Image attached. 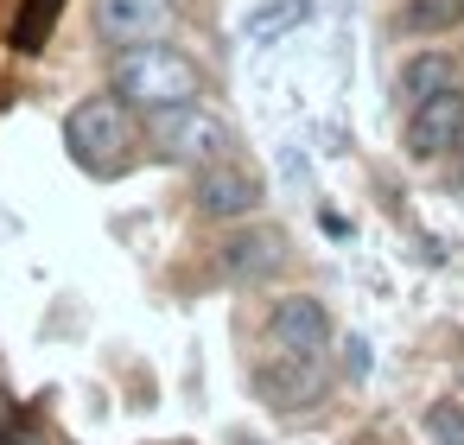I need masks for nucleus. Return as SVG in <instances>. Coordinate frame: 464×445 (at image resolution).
I'll use <instances>...</instances> for the list:
<instances>
[{"label":"nucleus","instance_id":"nucleus-12","mask_svg":"<svg viewBox=\"0 0 464 445\" xmlns=\"http://www.w3.org/2000/svg\"><path fill=\"white\" fill-rule=\"evenodd\" d=\"M299 20H312V0H267V7L248 14V39H274V33L299 26Z\"/></svg>","mask_w":464,"mask_h":445},{"label":"nucleus","instance_id":"nucleus-10","mask_svg":"<svg viewBox=\"0 0 464 445\" xmlns=\"http://www.w3.org/2000/svg\"><path fill=\"white\" fill-rule=\"evenodd\" d=\"M445 90H458V71H451V58L445 52H420V58H407L401 64V77H394V102L413 115L420 102H432V96H445Z\"/></svg>","mask_w":464,"mask_h":445},{"label":"nucleus","instance_id":"nucleus-2","mask_svg":"<svg viewBox=\"0 0 464 445\" xmlns=\"http://www.w3.org/2000/svg\"><path fill=\"white\" fill-rule=\"evenodd\" d=\"M147 134H153V147H160L166 160H179V166H217V160L229 153V128H223L210 109H198V102L147 115Z\"/></svg>","mask_w":464,"mask_h":445},{"label":"nucleus","instance_id":"nucleus-18","mask_svg":"<svg viewBox=\"0 0 464 445\" xmlns=\"http://www.w3.org/2000/svg\"><path fill=\"white\" fill-rule=\"evenodd\" d=\"M242 445H255V439H242Z\"/></svg>","mask_w":464,"mask_h":445},{"label":"nucleus","instance_id":"nucleus-6","mask_svg":"<svg viewBox=\"0 0 464 445\" xmlns=\"http://www.w3.org/2000/svg\"><path fill=\"white\" fill-rule=\"evenodd\" d=\"M324 356H274L255 369V394L274 407V413H293V407H318L324 401Z\"/></svg>","mask_w":464,"mask_h":445},{"label":"nucleus","instance_id":"nucleus-14","mask_svg":"<svg viewBox=\"0 0 464 445\" xmlns=\"http://www.w3.org/2000/svg\"><path fill=\"white\" fill-rule=\"evenodd\" d=\"M445 191H458V198H464V134L445 147Z\"/></svg>","mask_w":464,"mask_h":445},{"label":"nucleus","instance_id":"nucleus-16","mask_svg":"<svg viewBox=\"0 0 464 445\" xmlns=\"http://www.w3.org/2000/svg\"><path fill=\"white\" fill-rule=\"evenodd\" d=\"M0 445H39L33 432H7V439H0Z\"/></svg>","mask_w":464,"mask_h":445},{"label":"nucleus","instance_id":"nucleus-13","mask_svg":"<svg viewBox=\"0 0 464 445\" xmlns=\"http://www.w3.org/2000/svg\"><path fill=\"white\" fill-rule=\"evenodd\" d=\"M426 432H432V445H464V401H432Z\"/></svg>","mask_w":464,"mask_h":445},{"label":"nucleus","instance_id":"nucleus-3","mask_svg":"<svg viewBox=\"0 0 464 445\" xmlns=\"http://www.w3.org/2000/svg\"><path fill=\"white\" fill-rule=\"evenodd\" d=\"M64 147L83 172H115L121 147H128V121H121V102L109 96H90L64 115Z\"/></svg>","mask_w":464,"mask_h":445},{"label":"nucleus","instance_id":"nucleus-11","mask_svg":"<svg viewBox=\"0 0 464 445\" xmlns=\"http://www.w3.org/2000/svg\"><path fill=\"white\" fill-rule=\"evenodd\" d=\"M401 26L407 33H451V26H464V0H407Z\"/></svg>","mask_w":464,"mask_h":445},{"label":"nucleus","instance_id":"nucleus-1","mask_svg":"<svg viewBox=\"0 0 464 445\" xmlns=\"http://www.w3.org/2000/svg\"><path fill=\"white\" fill-rule=\"evenodd\" d=\"M115 96L121 102H134L140 115H160V109H185V102H198L204 96V77H198V64L185 58V52H172V45H128L121 58H115Z\"/></svg>","mask_w":464,"mask_h":445},{"label":"nucleus","instance_id":"nucleus-8","mask_svg":"<svg viewBox=\"0 0 464 445\" xmlns=\"http://www.w3.org/2000/svg\"><path fill=\"white\" fill-rule=\"evenodd\" d=\"M172 26V0H96V33L109 45H153Z\"/></svg>","mask_w":464,"mask_h":445},{"label":"nucleus","instance_id":"nucleus-5","mask_svg":"<svg viewBox=\"0 0 464 445\" xmlns=\"http://www.w3.org/2000/svg\"><path fill=\"white\" fill-rule=\"evenodd\" d=\"M261 179L248 172V166H229V160H217V166H198V185H191V204H198V217H217V223H242V217H255L261 210Z\"/></svg>","mask_w":464,"mask_h":445},{"label":"nucleus","instance_id":"nucleus-9","mask_svg":"<svg viewBox=\"0 0 464 445\" xmlns=\"http://www.w3.org/2000/svg\"><path fill=\"white\" fill-rule=\"evenodd\" d=\"M458 134H464V96L458 90H445V96H432L407 115V153L413 160H439Z\"/></svg>","mask_w":464,"mask_h":445},{"label":"nucleus","instance_id":"nucleus-7","mask_svg":"<svg viewBox=\"0 0 464 445\" xmlns=\"http://www.w3.org/2000/svg\"><path fill=\"white\" fill-rule=\"evenodd\" d=\"M217 261H223V274L229 280H274L280 267H286V236L280 229H267V223H255V229H236V236H223V248H217Z\"/></svg>","mask_w":464,"mask_h":445},{"label":"nucleus","instance_id":"nucleus-17","mask_svg":"<svg viewBox=\"0 0 464 445\" xmlns=\"http://www.w3.org/2000/svg\"><path fill=\"white\" fill-rule=\"evenodd\" d=\"M0 420H7V407H0Z\"/></svg>","mask_w":464,"mask_h":445},{"label":"nucleus","instance_id":"nucleus-4","mask_svg":"<svg viewBox=\"0 0 464 445\" xmlns=\"http://www.w3.org/2000/svg\"><path fill=\"white\" fill-rule=\"evenodd\" d=\"M267 343L280 356H324L331 350V312L312 293H286L267 305Z\"/></svg>","mask_w":464,"mask_h":445},{"label":"nucleus","instance_id":"nucleus-15","mask_svg":"<svg viewBox=\"0 0 464 445\" xmlns=\"http://www.w3.org/2000/svg\"><path fill=\"white\" fill-rule=\"evenodd\" d=\"M350 375H369V343L350 337Z\"/></svg>","mask_w":464,"mask_h":445}]
</instances>
